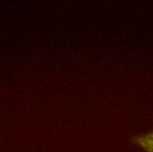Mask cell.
Masks as SVG:
<instances>
[{
	"instance_id": "cell-1",
	"label": "cell",
	"mask_w": 153,
	"mask_h": 152,
	"mask_svg": "<svg viewBox=\"0 0 153 152\" xmlns=\"http://www.w3.org/2000/svg\"><path fill=\"white\" fill-rule=\"evenodd\" d=\"M134 142L145 152H153V131L133 138Z\"/></svg>"
}]
</instances>
